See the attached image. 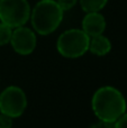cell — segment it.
Listing matches in <instances>:
<instances>
[{
	"label": "cell",
	"instance_id": "6da1fadb",
	"mask_svg": "<svg viewBox=\"0 0 127 128\" xmlns=\"http://www.w3.org/2000/svg\"><path fill=\"white\" fill-rule=\"evenodd\" d=\"M92 111L99 120L115 122L126 112L127 104L123 93L112 86L99 88L91 99Z\"/></svg>",
	"mask_w": 127,
	"mask_h": 128
},
{
	"label": "cell",
	"instance_id": "7a4b0ae2",
	"mask_svg": "<svg viewBox=\"0 0 127 128\" xmlns=\"http://www.w3.org/2000/svg\"><path fill=\"white\" fill-rule=\"evenodd\" d=\"M63 14L55 0H40L30 11V20L34 32L46 36L58 28L63 20Z\"/></svg>",
	"mask_w": 127,
	"mask_h": 128
},
{
	"label": "cell",
	"instance_id": "3957f363",
	"mask_svg": "<svg viewBox=\"0 0 127 128\" xmlns=\"http://www.w3.org/2000/svg\"><path fill=\"white\" fill-rule=\"evenodd\" d=\"M90 37L78 28L68 29L58 38L56 48L62 56L66 58H78L89 51Z\"/></svg>",
	"mask_w": 127,
	"mask_h": 128
},
{
	"label": "cell",
	"instance_id": "277c9868",
	"mask_svg": "<svg viewBox=\"0 0 127 128\" xmlns=\"http://www.w3.org/2000/svg\"><path fill=\"white\" fill-rule=\"evenodd\" d=\"M27 0H0V22L11 28L24 26L30 18Z\"/></svg>",
	"mask_w": 127,
	"mask_h": 128
},
{
	"label": "cell",
	"instance_id": "5b68a950",
	"mask_svg": "<svg viewBox=\"0 0 127 128\" xmlns=\"http://www.w3.org/2000/svg\"><path fill=\"white\" fill-rule=\"evenodd\" d=\"M27 108V97L22 89L9 86L0 93V112L14 118H18Z\"/></svg>",
	"mask_w": 127,
	"mask_h": 128
},
{
	"label": "cell",
	"instance_id": "8992f818",
	"mask_svg": "<svg viewBox=\"0 0 127 128\" xmlns=\"http://www.w3.org/2000/svg\"><path fill=\"white\" fill-rule=\"evenodd\" d=\"M10 44L16 53L20 55H29L34 52L37 45L35 32L28 27H25V25L14 28Z\"/></svg>",
	"mask_w": 127,
	"mask_h": 128
},
{
	"label": "cell",
	"instance_id": "52a82bcc",
	"mask_svg": "<svg viewBox=\"0 0 127 128\" xmlns=\"http://www.w3.org/2000/svg\"><path fill=\"white\" fill-rule=\"evenodd\" d=\"M82 29L89 37L104 34L106 29V19L99 11L87 12L82 19Z\"/></svg>",
	"mask_w": 127,
	"mask_h": 128
},
{
	"label": "cell",
	"instance_id": "ba28073f",
	"mask_svg": "<svg viewBox=\"0 0 127 128\" xmlns=\"http://www.w3.org/2000/svg\"><path fill=\"white\" fill-rule=\"evenodd\" d=\"M112 50V43L109 38L101 35H97L90 37L89 42V51L97 56H104L108 54Z\"/></svg>",
	"mask_w": 127,
	"mask_h": 128
},
{
	"label": "cell",
	"instance_id": "9c48e42d",
	"mask_svg": "<svg viewBox=\"0 0 127 128\" xmlns=\"http://www.w3.org/2000/svg\"><path fill=\"white\" fill-rule=\"evenodd\" d=\"M108 0H80V6L84 12H96L105 8Z\"/></svg>",
	"mask_w": 127,
	"mask_h": 128
},
{
	"label": "cell",
	"instance_id": "30bf717a",
	"mask_svg": "<svg viewBox=\"0 0 127 128\" xmlns=\"http://www.w3.org/2000/svg\"><path fill=\"white\" fill-rule=\"evenodd\" d=\"M11 35H12V28L0 22V46L9 44Z\"/></svg>",
	"mask_w": 127,
	"mask_h": 128
},
{
	"label": "cell",
	"instance_id": "8fae6325",
	"mask_svg": "<svg viewBox=\"0 0 127 128\" xmlns=\"http://www.w3.org/2000/svg\"><path fill=\"white\" fill-rule=\"evenodd\" d=\"M76 1H78V0H56V2H58V6L62 8L63 11L70 10L71 8H73V7L76 6Z\"/></svg>",
	"mask_w": 127,
	"mask_h": 128
},
{
	"label": "cell",
	"instance_id": "7c38bea8",
	"mask_svg": "<svg viewBox=\"0 0 127 128\" xmlns=\"http://www.w3.org/2000/svg\"><path fill=\"white\" fill-rule=\"evenodd\" d=\"M11 127H12V118L0 112V128H11Z\"/></svg>",
	"mask_w": 127,
	"mask_h": 128
},
{
	"label": "cell",
	"instance_id": "4fadbf2b",
	"mask_svg": "<svg viewBox=\"0 0 127 128\" xmlns=\"http://www.w3.org/2000/svg\"><path fill=\"white\" fill-rule=\"evenodd\" d=\"M115 128H127V112L122 115L116 122H114Z\"/></svg>",
	"mask_w": 127,
	"mask_h": 128
},
{
	"label": "cell",
	"instance_id": "5bb4252c",
	"mask_svg": "<svg viewBox=\"0 0 127 128\" xmlns=\"http://www.w3.org/2000/svg\"><path fill=\"white\" fill-rule=\"evenodd\" d=\"M90 128H115V126H114V122H107L99 120L98 122L94 124Z\"/></svg>",
	"mask_w": 127,
	"mask_h": 128
}]
</instances>
